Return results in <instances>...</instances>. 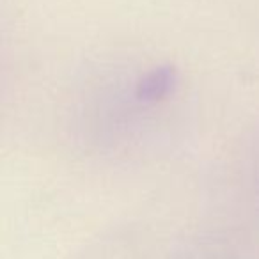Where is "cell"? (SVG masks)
<instances>
[{
  "label": "cell",
  "mask_w": 259,
  "mask_h": 259,
  "mask_svg": "<svg viewBox=\"0 0 259 259\" xmlns=\"http://www.w3.org/2000/svg\"><path fill=\"white\" fill-rule=\"evenodd\" d=\"M178 82V73L170 66H162V68L153 69L151 73L144 76L137 83V98L141 101H156L163 100L172 93Z\"/></svg>",
  "instance_id": "obj_1"
}]
</instances>
